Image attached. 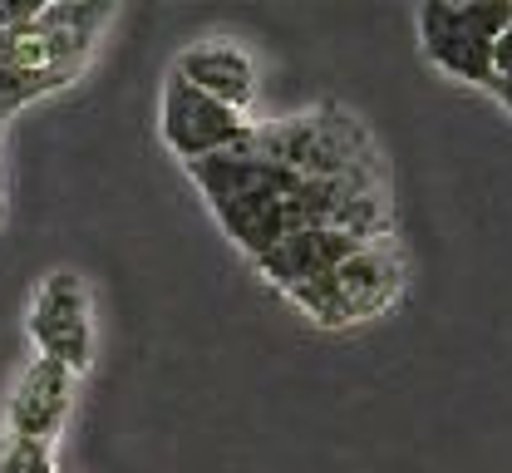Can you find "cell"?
<instances>
[{"mask_svg":"<svg viewBox=\"0 0 512 473\" xmlns=\"http://www.w3.org/2000/svg\"><path fill=\"white\" fill-rule=\"evenodd\" d=\"M109 15H114L109 5L60 0V5H40V15L30 25L0 30V104H5V114L74 84L89 65Z\"/></svg>","mask_w":512,"mask_h":473,"instance_id":"6da1fadb","label":"cell"},{"mask_svg":"<svg viewBox=\"0 0 512 473\" xmlns=\"http://www.w3.org/2000/svg\"><path fill=\"white\" fill-rule=\"evenodd\" d=\"M242 148L256 158H271L301 178H350V183H380V163H375V143L370 134L340 114V109H320V114H296L266 129H247Z\"/></svg>","mask_w":512,"mask_h":473,"instance_id":"7a4b0ae2","label":"cell"},{"mask_svg":"<svg viewBox=\"0 0 512 473\" xmlns=\"http://www.w3.org/2000/svg\"><path fill=\"white\" fill-rule=\"evenodd\" d=\"M399 291H404V257L384 237V242H365L360 252H350L330 276L301 286L291 301L316 326H355V321H370V316L389 311Z\"/></svg>","mask_w":512,"mask_h":473,"instance_id":"3957f363","label":"cell"},{"mask_svg":"<svg viewBox=\"0 0 512 473\" xmlns=\"http://www.w3.org/2000/svg\"><path fill=\"white\" fill-rule=\"evenodd\" d=\"M512 25V0H468V5H448L429 0L419 10V35H424V55L453 79L468 84H493V40Z\"/></svg>","mask_w":512,"mask_h":473,"instance_id":"277c9868","label":"cell"},{"mask_svg":"<svg viewBox=\"0 0 512 473\" xmlns=\"http://www.w3.org/2000/svg\"><path fill=\"white\" fill-rule=\"evenodd\" d=\"M30 340L45 360L84 375L94 365V301L84 276L69 267H55L30 301Z\"/></svg>","mask_w":512,"mask_h":473,"instance_id":"5b68a950","label":"cell"},{"mask_svg":"<svg viewBox=\"0 0 512 473\" xmlns=\"http://www.w3.org/2000/svg\"><path fill=\"white\" fill-rule=\"evenodd\" d=\"M247 129H252L247 114H237V109L207 99L202 89H192L183 74H168V79H163V94H158V134H163V143H168L183 163L242 148Z\"/></svg>","mask_w":512,"mask_h":473,"instance_id":"8992f818","label":"cell"},{"mask_svg":"<svg viewBox=\"0 0 512 473\" xmlns=\"http://www.w3.org/2000/svg\"><path fill=\"white\" fill-rule=\"evenodd\" d=\"M74 385L79 375L64 370L55 360L35 355L15 385H10V400H5V439H25V444H45L55 449L64 419H69V405H74Z\"/></svg>","mask_w":512,"mask_h":473,"instance_id":"52a82bcc","label":"cell"},{"mask_svg":"<svg viewBox=\"0 0 512 473\" xmlns=\"http://www.w3.org/2000/svg\"><path fill=\"white\" fill-rule=\"evenodd\" d=\"M360 247H365V242L350 237V232H335V227H301V232H286L266 257H256V271H261L276 291L296 296L301 286L330 276V271L340 267L350 252H360Z\"/></svg>","mask_w":512,"mask_h":473,"instance_id":"ba28073f","label":"cell"},{"mask_svg":"<svg viewBox=\"0 0 512 473\" xmlns=\"http://www.w3.org/2000/svg\"><path fill=\"white\" fill-rule=\"evenodd\" d=\"M173 74H183L192 89H202L207 99L247 114L256 104V65L242 45H227V40H207V45H192L178 55Z\"/></svg>","mask_w":512,"mask_h":473,"instance_id":"9c48e42d","label":"cell"},{"mask_svg":"<svg viewBox=\"0 0 512 473\" xmlns=\"http://www.w3.org/2000/svg\"><path fill=\"white\" fill-rule=\"evenodd\" d=\"M291 198H276V193H261V198H232V203H207L212 217L222 222V232L247 252V257H266L286 232H291Z\"/></svg>","mask_w":512,"mask_h":473,"instance_id":"30bf717a","label":"cell"},{"mask_svg":"<svg viewBox=\"0 0 512 473\" xmlns=\"http://www.w3.org/2000/svg\"><path fill=\"white\" fill-rule=\"evenodd\" d=\"M0 473H55V454L45 444L0 439Z\"/></svg>","mask_w":512,"mask_h":473,"instance_id":"8fae6325","label":"cell"},{"mask_svg":"<svg viewBox=\"0 0 512 473\" xmlns=\"http://www.w3.org/2000/svg\"><path fill=\"white\" fill-rule=\"evenodd\" d=\"M40 5H45V0H0V30L30 25V20L40 15Z\"/></svg>","mask_w":512,"mask_h":473,"instance_id":"7c38bea8","label":"cell"},{"mask_svg":"<svg viewBox=\"0 0 512 473\" xmlns=\"http://www.w3.org/2000/svg\"><path fill=\"white\" fill-rule=\"evenodd\" d=\"M493 79H512V25L493 40Z\"/></svg>","mask_w":512,"mask_h":473,"instance_id":"4fadbf2b","label":"cell"},{"mask_svg":"<svg viewBox=\"0 0 512 473\" xmlns=\"http://www.w3.org/2000/svg\"><path fill=\"white\" fill-rule=\"evenodd\" d=\"M488 89H493V94H498V99H503V104H508V109H512V79H493Z\"/></svg>","mask_w":512,"mask_h":473,"instance_id":"5bb4252c","label":"cell"},{"mask_svg":"<svg viewBox=\"0 0 512 473\" xmlns=\"http://www.w3.org/2000/svg\"><path fill=\"white\" fill-rule=\"evenodd\" d=\"M0 124H5V104H0Z\"/></svg>","mask_w":512,"mask_h":473,"instance_id":"9a60e30c","label":"cell"}]
</instances>
